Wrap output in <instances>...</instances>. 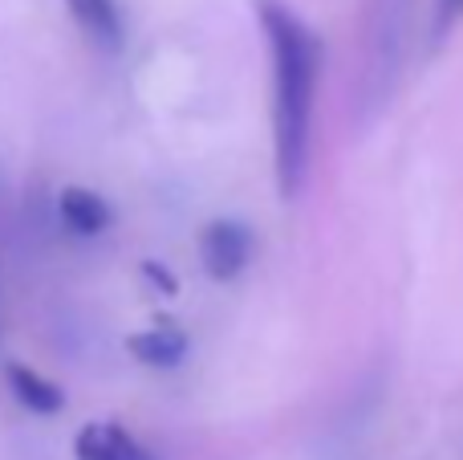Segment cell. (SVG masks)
Here are the masks:
<instances>
[{"mask_svg":"<svg viewBox=\"0 0 463 460\" xmlns=\"http://www.w3.org/2000/svg\"><path fill=\"white\" fill-rule=\"evenodd\" d=\"M5 379H8V388H13V396L21 399L29 412H37V416H57V412L65 407V391L57 388L53 379L37 375L33 367L8 363V367H5Z\"/></svg>","mask_w":463,"mask_h":460,"instance_id":"cell-6","label":"cell"},{"mask_svg":"<svg viewBox=\"0 0 463 460\" xmlns=\"http://www.w3.org/2000/svg\"><path fill=\"white\" fill-rule=\"evenodd\" d=\"M127 350L146 367H179L187 355V334L175 322H159L127 339Z\"/></svg>","mask_w":463,"mask_h":460,"instance_id":"cell-5","label":"cell"},{"mask_svg":"<svg viewBox=\"0 0 463 460\" xmlns=\"http://www.w3.org/2000/svg\"><path fill=\"white\" fill-rule=\"evenodd\" d=\"M272 62V155L277 184L285 196L301 192L305 159H309V119L321 73V41L285 0H256Z\"/></svg>","mask_w":463,"mask_h":460,"instance_id":"cell-1","label":"cell"},{"mask_svg":"<svg viewBox=\"0 0 463 460\" xmlns=\"http://www.w3.org/2000/svg\"><path fill=\"white\" fill-rule=\"evenodd\" d=\"M143 273H146V277H151V282H155V285H159V290H163V293H175V282H171V277H167V273H163V265H155V261H146V265H143Z\"/></svg>","mask_w":463,"mask_h":460,"instance_id":"cell-8","label":"cell"},{"mask_svg":"<svg viewBox=\"0 0 463 460\" xmlns=\"http://www.w3.org/2000/svg\"><path fill=\"white\" fill-rule=\"evenodd\" d=\"M248 228L236 220H212L200 233V261L212 282H236L248 265Z\"/></svg>","mask_w":463,"mask_h":460,"instance_id":"cell-2","label":"cell"},{"mask_svg":"<svg viewBox=\"0 0 463 460\" xmlns=\"http://www.w3.org/2000/svg\"><path fill=\"white\" fill-rule=\"evenodd\" d=\"M463 13V0H439V24H451Z\"/></svg>","mask_w":463,"mask_h":460,"instance_id":"cell-9","label":"cell"},{"mask_svg":"<svg viewBox=\"0 0 463 460\" xmlns=\"http://www.w3.org/2000/svg\"><path fill=\"white\" fill-rule=\"evenodd\" d=\"M73 456L78 460H155L122 424H110V420L86 424L78 432V440H73Z\"/></svg>","mask_w":463,"mask_h":460,"instance_id":"cell-3","label":"cell"},{"mask_svg":"<svg viewBox=\"0 0 463 460\" xmlns=\"http://www.w3.org/2000/svg\"><path fill=\"white\" fill-rule=\"evenodd\" d=\"M57 212H61V225L70 228L73 236H98V233H106L114 220L110 204L98 192H90V187H65V192L57 196Z\"/></svg>","mask_w":463,"mask_h":460,"instance_id":"cell-4","label":"cell"},{"mask_svg":"<svg viewBox=\"0 0 463 460\" xmlns=\"http://www.w3.org/2000/svg\"><path fill=\"white\" fill-rule=\"evenodd\" d=\"M65 8L102 49H122V13L114 0H65Z\"/></svg>","mask_w":463,"mask_h":460,"instance_id":"cell-7","label":"cell"}]
</instances>
